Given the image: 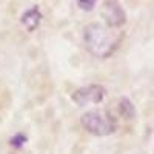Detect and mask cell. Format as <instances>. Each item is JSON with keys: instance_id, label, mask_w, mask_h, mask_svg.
<instances>
[{"instance_id": "6da1fadb", "label": "cell", "mask_w": 154, "mask_h": 154, "mask_svg": "<svg viewBox=\"0 0 154 154\" xmlns=\"http://www.w3.org/2000/svg\"><path fill=\"white\" fill-rule=\"evenodd\" d=\"M111 26L100 23H89L83 31V42L86 49L99 59L109 57L120 45V34L111 31Z\"/></svg>"}, {"instance_id": "7a4b0ae2", "label": "cell", "mask_w": 154, "mask_h": 154, "mask_svg": "<svg viewBox=\"0 0 154 154\" xmlns=\"http://www.w3.org/2000/svg\"><path fill=\"white\" fill-rule=\"evenodd\" d=\"M80 123L89 134L99 136V137L109 136L117 128V123H116V119L112 116L100 109L85 112L80 119Z\"/></svg>"}, {"instance_id": "3957f363", "label": "cell", "mask_w": 154, "mask_h": 154, "mask_svg": "<svg viewBox=\"0 0 154 154\" xmlns=\"http://www.w3.org/2000/svg\"><path fill=\"white\" fill-rule=\"evenodd\" d=\"M106 91L102 85H86L83 88H79L72 93L71 99L75 105L85 106L89 103H100L103 100Z\"/></svg>"}, {"instance_id": "277c9868", "label": "cell", "mask_w": 154, "mask_h": 154, "mask_svg": "<svg viewBox=\"0 0 154 154\" xmlns=\"http://www.w3.org/2000/svg\"><path fill=\"white\" fill-rule=\"evenodd\" d=\"M100 14L105 23L111 28H119L126 22V14L117 0H105L102 5Z\"/></svg>"}, {"instance_id": "5b68a950", "label": "cell", "mask_w": 154, "mask_h": 154, "mask_svg": "<svg viewBox=\"0 0 154 154\" xmlns=\"http://www.w3.org/2000/svg\"><path fill=\"white\" fill-rule=\"evenodd\" d=\"M40 20H42V12H40V9H38V6H32L28 11H25L22 19H20L22 25L29 32L37 29V26L40 25Z\"/></svg>"}, {"instance_id": "8992f818", "label": "cell", "mask_w": 154, "mask_h": 154, "mask_svg": "<svg viewBox=\"0 0 154 154\" xmlns=\"http://www.w3.org/2000/svg\"><path fill=\"white\" fill-rule=\"evenodd\" d=\"M119 112L122 117L125 119H133L134 116H136V109H134V105L131 103V100L130 99H126V97H122L119 100Z\"/></svg>"}, {"instance_id": "52a82bcc", "label": "cell", "mask_w": 154, "mask_h": 154, "mask_svg": "<svg viewBox=\"0 0 154 154\" xmlns=\"http://www.w3.org/2000/svg\"><path fill=\"white\" fill-rule=\"evenodd\" d=\"M25 142H26V137L22 136V134H16L14 137L9 140L11 146H14V148H22V146L25 145Z\"/></svg>"}, {"instance_id": "ba28073f", "label": "cell", "mask_w": 154, "mask_h": 154, "mask_svg": "<svg viewBox=\"0 0 154 154\" xmlns=\"http://www.w3.org/2000/svg\"><path fill=\"white\" fill-rule=\"evenodd\" d=\"M96 2L97 0H79V6L85 11H91L96 6Z\"/></svg>"}]
</instances>
